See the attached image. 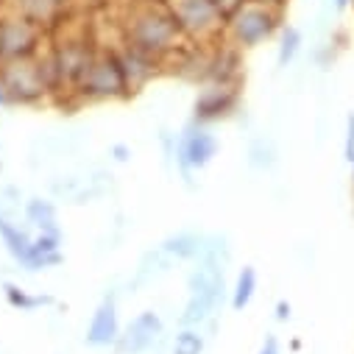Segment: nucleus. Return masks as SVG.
<instances>
[{
    "instance_id": "f257e3e1",
    "label": "nucleus",
    "mask_w": 354,
    "mask_h": 354,
    "mask_svg": "<svg viewBox=\"0 0 354 354\" xmlns=\"http://www.w3.org/2000/svg\"><path fill=\"white\" fill-rule=\"evenodd\" d=\"M226 265L229 245L226 237L209 234L207 254L196 262L187 277V304L179 315V326H207L226 296Z\"/></svg>"
},
{
    "instance_id": "f03ea898",
    "label": "nucleus",
    "mask_w": 354,
    "mask_h": 354,
    "mask_svg": "<svg viewBox=\"0 0 354 354\" xmlns=\"http://www.w3.org/2000/svg\"><path fill=\"white\" fill-rule=\"evenodd\" d=\"M0 90L12 106H42L56 98L45 59H20L0 64Z\"/></svg>"
},
{
    "instance_id": "7ed1b4c3",
    "label": "nucleus",
    "mask_w": 354,
    "mask_h": 354,
    "mask_svg": "<svg viewBox=\"0 0 354 354\" xmlns=\"http://www.w3.org/2000/svg\"><path fill=\"white\" fill-rule=\"evenodd\" d=\"M129 95L131 93L120 59L115 50H109V53H95V59L90 62L70 98H75V104H106V101H126Z\"/></svg>"
},
{
    "instance_id": "20e7f679",
    "label": "nucleus",
    "mask_w": 354,
    "mask_h": 354,
    "mask_svg": "<svg viewBox=\"0 0 354 354\" xmlns=\"http://www.w3.org/2000/svg\"><path fill=\"white\" fill-rule=\"evenodd\" d=\"M215 156H218V137L212 134L209 126L190 120L182 134H176L173 159H176V167H179L185 185H193V173L204 170Z\"/></svg>"
},
{
    "instance_id": "39448f33",
    "label": "nucleus",
    "mask_w": 354,
    "mask_h": 354,
    "mask_svg": "<svg viewBox=\"0 0 354 354\" xmlns=\"http://www.w3.org/2000/svg\"><path fill=\"white\" fill-rule=\"evenodd\" d=\"M229 28H232V37L240 48H254L259 42H265L279 26V15L265 6V3H251V6H243L237 9L232 17H229Z\"/></svg>"
},
{
    "instance_id": "423d86ee",
    "label": "nucleus",
    "mask_w": 354,
    "mask_h": 354,
    "mask_svg": "<svg viewBox=\"0 0 354 354\" xmlns=\"http://www.w3.org/2000/svg\"><path fill=\"white\" fill-rule=\"evenodd\" d=\"M240 106V90L237 84H207L201 86V93L196 95L193 104V120L212 126L218 120H226L237 112Z\"/></svg>"
},
{
    "instance_id": "0eeeda50",
    "label": "nucleus",
    "mask_w": 354,
    "mask_h": 354,
    "mask_svg": "<svg viewBox=\"0 0 354 354\" xmlns=\"http://www.w3.org/2000/svg\"><path fill=\"white\" fill-rule=\"evenodd\" d=\"M162 337H165V324H162L159 313L142 310L123 326V332L115 343V351L118 354H145L156 343H162Z\"/></svg>"
},
{
    "instance_id": "6e6552de",
    "label": "nucleus",
    "mask_w": 354,
    "mask_h": 354,
    "mask_svg": "<svg viewBox=\"0 0 354 354\" xmlns=\"http://www.w3.org/2000/svg\"><path fill=\"white\" fill-rule=\"evenodd\" d=\"M37 48H39V31L31 20L23 17L0 20V64L34 59Z\"/></svg>"
},
{
    "instance_id": "1a4fd4ad",
    "label": "nucleus",
    "mask_w": 354,
    "mask_h": 354,
    "mask_svg": "<svg viewBox=\"0 0 354 354\" xmlns=\"http://www.w3.org/2000/svg\"><path fill=\"white\" fill-rule=\"evenodd\" d=\"M120 332H123V326H120V318H118V301H115V296H106L95 307V313L90 318V326H86V332H84V340L93 348H109V346L118 343Z\"/></svg>"
},
{
    "instance_id": "9d476101",
    "label": "nucleus",
    "mask_w": 354,
    "mask_h": 354,
    "mask_svg": "<svg viewBox=\"0 0 354 354\" xmlns=\"http://www.w3.org/2000/svg\"><path fill=\"white\" fill-rule=\"evenodd\" d=\"M62 262V232H37L28 248V257L23 259L26 271H45Z\"/></svg>"
},
{
    "instance_id": "9b49d317",
    "label": "nucleus",
    "mask_w": 354,
    "mask_h": 354,
    "mask_svg": "<svg viewBox=\"0 0 354 354\" xmlns=\"http://www.w3.org/2000/svg\"><path fill=\"white\" fill-rule=\"evenodd\" d=\"M118 59H120V67H123V75H126V84H129L131 95L142 90V86L156 75V67H159V62L153 56H148V53H142V50H137L131 45L126 50H120Z\"/></svg>"
},
{
    "instance_id": "f8f14e48",
    "label": "nucleus",
    "mask_w": 354,
    "mask_h": 354,
    "mask_svg": "<svg viewBox=\"0 0 354 354\" xmlns=\"http://www.w3.org/2000/svg\"><path fill=\"white\" fill-rule=\"evenodd\" d=\"M209 245V234L204 232H176L167 240H162V251L173 259V262H198L207 254Z\"/></svg>"
},
{
    "instance_id": "ddd939ff",
    "label": "nucleus",
    "mask_w": 354,
    "mask_h": 354,
    "mask_svg": "<svg viewBox=\"0 0 354 354\" xmlns=\"http://www.w3.org/2000/svg\"><path fill=\"white\" fill-rule=\"evenodd\" d=\"M0 240H3L6 251L15 257V262L23 265V259L28 257V248H31L34 234H28V229L17 226L12 218H3V221H0Z\"/></svg>"
},
{
    "instance_id": "4468645a",
    "label": "nucleus",
    "mask_w": 354,
    "mask_h": 354,
    "mask_svg": "<svg viewBox=\"0 0 354 354\" xmlns=\"http://www.w3.org/2000/svg\"><path fill=\"white\" fill-rule=\"evenodd\" d=\"M26 221L37 232H59V218H56V204L48 198H28L26 207Z\"/></svg>"
},
{
    "instance_id": "2eb2a0df",
    "label": "nucleus",
    "mask_w": 354,
    "mask_h": 354,
    "mask_svg": "<svg viewBox=\"0 0 354 354\" xmlns=\"http://www.w3.org/2000/svg\"><path fill=\"white\" fill-rule=\"evenodd\" d=\"M257 285H259L257 268H254V265H243V271L237 274V279H234V285H232V299H229V304H232L234 313H243V310L254 301Z\"/></svg>"
},
{
    "instance_id": "dca6fc26",
    "label": "nucleus",
    "mask_w": 354,
    "mask_h": 354,
    "mask_svg": "<svg viewBox=\"0 0 354 354\" xmlns=\"http://www.w3.org/2000/svg\"><path fill=\"white\" fill-rule=\"evenodd\" d=\"M207 332L204 326H179L170 340V354H204Z\"/></svg>"
},
{
    "instance_id": "f3484780",
    "label": "nucleus",
    "mask_w": 354,
    "mask_h": 354,
    "mask_svg": "<svg viewBox=\"0 0 354 354\" xmlns=\"http://www.w3.org/2000/svg\"><path fill=\"white\" fill-rule=\"evenodd\" d=\"M3 293H6V301H9L15 310H20V313H34V310H39V307H45V304L53 301L50 296H31L28 290H23V288L15 285V282H6V285H3Z\"/></svg>"
},
{
    "instance_id": "a211bd4d",
    "label": "nucleus",
    "mask_w": 354,
    "mask_h": 354,
    "mask_svg": "<svg viewBox=\"0 0 354 354\" xmlns=\"http://www.w3.org/2000/svg\"><path fill=\"white\" fill-rule=\"evenodd\" d=\"M248 165L254 170H271L277 165V145L268 137H257L248 145Z\"/></svg>"
},
{
    "instance_id": "6ab92c4d",
    "label": "nucleus",
    "mask_w": 354,
    "mask_h": 354,
    "mask_svg": "<svg viewBox=\"0 0 354 354\" xmlns=\"http://www.w3.org/2000/svg\"><path fill=\"white\" fill-rule=\"evenodd\" d=\"M299 48H301V31H299V28H285V31H282V39H279V56H277L279 67L293 64Z\"/></svg>"
},
{
    "instance_id": "aec40b11",
    "label": "nucleus",
    "mask_w": 354,
    "mask_h": 354,
    "mask_svg": "<svg viewBox=\"0 0 354 354\" xmlns=\"http://www.w3.org/2000/svg\"><path fill=\"white\" fill-rule=\"evenodd\" d=\"M343 159L354 162V112L346 115V134H343Z\"/></svg>"
},
{
    "instance_id": "412c9836",
    "label": "nucleus",
    "mask_w": 354,
    "mask_h": 354,
    "mask_svg": "<svg viewBox=\"0 0 354 354\" xmlns=\"http://www.w3.org/2000/svg\"><path fill=\"white\" fill-rule=\"evenodd\" d=\"M257 354H282L279 337H277V335H265V340H262V346H259Z\"/></svg>"
},
{
    "instance_id": "4be33fe9",
    "label": "nucleus",
    "mask_w": 354,
    "mask_h": 354,
    "mask_svg": "<svg viewBox=\"0 0 354 354\" xmlns=\"http://www.w3.org/2000/svg\"><path fill=\"white\" fill-rule=\"evenodd\" d=\"M277 321H290V301H279L277 304Z\"/></svg>"
},
{
    "instance_id": "5701e85b",
    "label": "nucleus",
    "mask_w": 354,
    "mask_h": 354,
    "mask_svg": "<svg viewBox=\"0 0 354 354\" xmlns=\"http://www.w3.org/2000/svg\"><path fill=\"white\" fill-rule=\"evenodd\" d=\"M112 153H115V159H118V162H126V159L131 156V151H129L126 145H112Z\"/></svg>"
},
{
    "instance_id": "b1692460",
    "label": "nucleus",
    "mask_w": 354,
    "mask_h": 354,
    "mask_svg": "<svg viewBox=\"0 0 354 354\" xmlns=\"http://www.w3.org/2000/svg\"><path fill=\"white\" fill-rule=\"evenodd\" d=\"M348 3H351V0H335V6H337V9H340V12H343V9H346V6H348Z\"/></svg>"
},
{
    "instance_id": "393cba45",
    "label": "nucleus",
    "mask_w": 354,
    "mask_h": 354,
    "mask_svg": "<svg viewBox=\"0 0 354 354\" xmlns=\"http://www.w3.org/2000/svg\"><path fill=\"white\" fill-rule=\"evenodd\" d=\"M259 3H265V6H271V9H274V6L279 3V0H259Z\"/></svg>"
},
{
    "instance_id": "a878e982",
    "label": "nucleus",
    "mask_w": 354,
    "mask_h": 354,
    "mask_svg": "<svg viewBox=\"0 0 354 354\" xmlns=\"http://www.w3.org/2000/svg\"><path fill=\"white\" fill-rule=\"evenodd\" d=\"M6 218V212H3V201H0V221H3Z\"/></svg>"
},
{
    "instance_id": "bb28decb",
    "label": "nucleus",
    "mask_w": 354,
    "mask_h": 354,
    "mask_svg": "<svg viewBox=\"0 0 354 354\" xmlns=\"http://www.w3.org/2000/svg\"><path fill=\"white\" fill-rule=\"evenodd\" d=\"M351 187H354V162H351Z\"/></svg>"
}]
</instances>
